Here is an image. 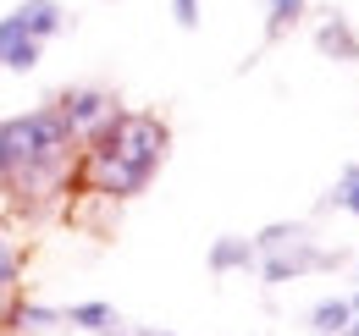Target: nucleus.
I'll use <instances>...</instances> for the list:
<instances>
[{
    "instance_id": "nucleus-17",
    "label": "nucleus",
    "mask_w": 359,
    "mask_h": 336,
    "mask_svg": "<svg viewBox=\"0 0 359 336\" xmlns=\"http://www.w3.org/2000/svg\"><path fill=\"white\" fill-rule=\"evenodd\" d=\"M348 309H354V314H359V293H354V298H348Z\"/></svg>"
},
{
    "instance_id": "nucleus-8",
    "label": "nucleus",
    "mask_w": 359,
    "mask_h": 336,
    "mask_svg": "<svg viewBox=\"0 0 359 336\" xmlns=\"http://www.w3.org/2000/svg\"><path fill=\"white\" fill-rule=\"evenodd\" d=\"M255 237H238V232H226V237H216L210 243V253H205V265H210V276H249L255 270Z\"/></svg>"
},
{
    "instance_id": "nucleus-15",
    "label": "nucleus",
    "mask_w": 359,
    "mask_h": 336,
    "mask_svg": "<svg viewBox=\"0 0 359 336\" xmlns=\"http://www.w3.org/2000/svg\"><path fill=\"white\" fill-rule=\"evenodd\" d=\"M133 336H177V331H161V326H133Z\"/></svg>"
},
{
    "instance_id": "nucleus-12",
    "label": "nucleus",
    "mask_w": 359,
    "mask_h": 336,
    "mask_svg": "<svg viewBox=\"0 0 359 336\" xmlns=\"http://www.w3.org/2000/svg\"><path fill=\"white\" fill-rule=\"evenodd\" d=\"M17 293H22V248L0 237V320H6V309L17 303Z\"/></svg>"
},
{
    "instance_id": "nucleus-9",
    "label": "nucleus",
    "mask_w": 359,
    "mask_h": 336,
    "mask_svg": "<svg viewBox=\"0 0 359 336\" xmlns=\"http://www.w3.org/2000/svg\"><path fill=\"white\" fill-rule=\"evenodd\" d=\"M61 326L100 336V331H111V326H116V309H111L105 298H89V303H72V309H61Z\"/></svg>"
},
{
    "instance_id": "nucleus-5",
    "label": "nucleus",
    "mask_w": 359,
    "mask_h": 336,
    "mask_svg": "<svg viewBox=\"0 0 359 336\" xmlns=\"http://www.w3.org/2000/svg\"><path fill=\"white\" fill-rule=\"evenodd\" d=\"M45 61V44L34 39L17 17H0V72H11V78H28L34 66Z\"/></svg>"
},
{
    "instance_id": "nucleus-6",
    "label": "nucleus",
    "mask_w": 359,
    "mask_h": 336,
    "mask_svg": "<svg viewBox=\"0 0 359 336\" xmlns=\"http://www.w3.org/2000/svg\"><path fill=\"white\" fill-rule=\"evenodd\" d=\"M315 50H320V61H337V66H354L359 61V34L354 22L343 17V11H326L320 22H315Z\"/></svg>"
},
{
    "instance_id": "nucleus-13",
    "label": "nucleus",
    "mask_w": 359,
    "mask_h": 336,
    "mask_svg": "<svg viewBox=\"0 0 359 336\" xmlns=\"http://www.w3.org/2000/svg\"><path fill=\"white\" fill-rule=\"evenodd\" d=\"M320 210H348L359 220V160L354 166H343V176H337V188L320 199Z\"/></svg>"
},
{
    "instance_id": "nucleus-10",
    "label": "nucleus",
    "mask_w": 359,
    "mask_h": 336,
    "mask_svg": "<svg viewBox=\"0 0 359 336\" xmlns=\"http://www.w3.org/2000/svg\"><path fill=\"white\" fill-rule=\"evenodd\" d=\"M310 17V0H266V44H282Z\"/></svg>"
},
{
    "instance_id": "nucleus-4",
    "label": "nucleus",
    "mask_w": 359,
    "mask_h": 336,
    "mask_svg": "<svg viewBox=\"0 0 359 336\" xmlns=\"http://www.w3.org/2000/svg\"><path fill=\"white\" fill-rule=\"evenodd\" d=\"M50 105L61 111V122L72 127V138H78V144H83V138H94L100 127H105L111 116H116V111H122V99H116L111 88H94V83H72V88H61Z\"/></svg>"
},
{
    "instance_id": "nucleus-7",
    "label": "nucleus",
    "mask_w": 359,
    "mask_h": 336,
    "mask_svg": "<svg viewBox=\"0 0 359 336\" xmlns=\"http://www.w3.org/2000/svg\"><path fill=\"white\" fill-rule=\"evenodd\" d=\"M11 17H17V22H22L39 44L72 34V17H67V6H61V0H17V6H11Z\"/></svg>"
},
{
    "instance_id": "nucleus-11",
    "label": "nucleus",
    "mask_w": 359,
    "mask_h": 336,
    "mask_svg": "<svg viewBox=\"0 0 359 336\" xmlns=\"http://www.w3.org/2000/svg\"><path fill=\"white\" fill-rule=\"evenodd\" d=\"M348 320H354V309H348V298H320V303H310V331L315 336H343L348 331Z\"/></svg>"
},
{
    "instance_id": "nucleus-3",
    "label": "nucleus",
    "mask_w": 359,
    "mask_h": 336,
    "mask_svg": "<svg viewBox=\"0 0 359 336\" xmlns=\"http://www.w3.org/2000/svg\"><path fill=\"white\" fill-rule=\"evenodd\" d=\"M255 270L266 287H282V281H304V276H320V270H337L348 253L343 248H320L315 232L304 220H271L266 232H255Z\"/></svg>"
},
{
    "instance_id": "nucleus-1",
    "label": "nucleus",
    "mask_w": 359,
    "mask_h": 336,
    "mask_svg": "<svg viewBox=\"0 0 359 336\" xmlns=\"http://www.w3.org/2000/svg\"><path fill=\"white\" fill-rule=\"evenodd\" d=\"M78 138L55 105H34L22 116H0V199L17 215L39 220L72 193Z\"/></svg>"
},
{
    "instance_id": "nucleus-14",
    "label": "nucleus",
    "mask_w": 359,
    "mask_h": 336,
    "mask_svg": "<svg viewBox=\"0 0 359 336\" xmlns=\"http://www.w3.org/2000/svg\"><path fill=\"white\" fill-rule=\"evenodd\" d=\"M172 17H177L182 34H194L199 28V0H172Z\"/></svg>"
},
{
    "instance_id": "nucleus-2",
    "label": "nucleus",
    "mask_w": 359,
    "mask_h": 336,
    "mask_svg": "<svg viewBox=\"0 0 359 336\" xmlns=\"http://www.w3.org/2000/svg\"><path fill=\"white\" fill-rule=\"evenodd\" d=\"M166 149H172V127L161 122L155 111H128V105H122L94 138L78 144L72 193L105 199V204L138 199V193L155 182V171L166 166Z\"/></svg>"
},
{
    "instance_id": "nucleus-16",
    "label": "nucleus",
    "mask_w": 359,
    "mask_h": 336,
    "mask_svg": "<svg viewBox=\"0 0 359 336\" xmlns=\"http://www.w3.org/2000/svg\"><path fill=\"white\" fill-rule=\"evenodd\" d=\"M343 336H359V314H354V320H348V331H343Z\"/></svg>"
}]
</instances>
